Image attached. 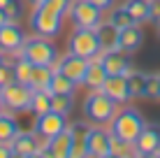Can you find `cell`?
<instances>
[{
	"label": "cell",
	"instance_id": "obj_1",
	"mask_svg": "<svg viewBox=\"0 0 160 158\" xmlns=\"http://www.w3.org/2000/svg\"><path fill=\"white\" fill-rule=\"evenodd\" d=\"M72 3L74 0H47L42 7L30 12V28L35 30V35L44 37H56L63 30V21L65 16L72 12Z\"/></svg>",
	"mask_w": 160,
	"mask_h": 158
},
{
	"label": "cell",
	"instance_id": "obj_2",
	"mask_svg": "<svg viewBox=\"0 0 160 158\" xmlns=\"http://www.w3.org/2000/svg\"><path fill=\"white\" fill-rule=\"evenodd\" d=\"M81 112H84V119L93 126H109L118 112V105L104 91H88V95L81 102Z\"/></svg>",
	"mask_w": 160,
	"mask_h": 158
},
{
	"label": "cell",
	"instance_id": "obj_3",
	"mask_svg": "<svg viewBox=\"0 0 160 158\" xmlns=\"http://www.w3.org/2000/svg\"><path fill=\"white\" fill-rule=\"evenodd\" d=\"M144 126H146V121L139 114V110H135V107H123V110H118L116 116L112 119L109 130H112L114 137L135 144V140L139 137V133L144 130Z\"/></svg>",
	"mask_w": 160,
	"mask_h": 158
},
{
	"label": "cell",
	"instance_id": "obj_4",
	"mask_svg": "<svg viewBox=\"0 0 160 158\" xmlns=\"http://www.w3.org/2000/svg\"><path fill=\"white\" fill-rule=\"evenodd\" d=\"M21 56H26L32 65H56L58 61V49L49 37L37 35V37H26L21 47Z\"/></svg>",
	"mask_w": 160,
	"mask_h": 158
},
{
	"label": "cell",
	"instance_id": "obj_5",
	"mask_svg": "<svg viewBox=\"0 0 160 158\" xmlns=\"http://www.w3.org/2000/svg\"><path fill=\"white\" fill-rule=\"evenodd\" d=\"M68 51L77 54L84 58H95L102 54V40L98 28H77L68 40Z\"/></svg>",
	"mask_w": 160,
	"mask_h": 158
},
{
	"label": "cell",
	"instance_id": "obj_6",
	"mask_svg": "<svg viewBox=\"0 0 160 158\" xmlns=\"http://www.w3.org/2000/svg\"><path fill=\"white\" fill-rule=\"evenodd\" d=\"M2 95V107L12 112H30V100H32V91L28 84H21V81H9L7 86L0 89Z\"/></svg>",
	"mask_w": 160,
	"mask_h": 158
},
{
	"label": "cell",
	"instance_id": "obj_7",
	"mask_svg": "<svg viewBox=\"0 0 160 158\" xmlns=\"http://www.w3.org/2000/svg\"><path fill=\"white\" fill-rule=\"evenodd\" d=\"M88 63H91L88 58H84V56H77V54L68 51L65 56H58V61H56V65H53V70L63 72L65 77H70L77 86H79V84H84V79H86Z\"/></svg>",
	"mask_w": 160,
	"mask_h": 158
},
{
	"label": "cell",
	"instance_id": "obj_8",
	"mask_svg": "<svg viewBox=\"0 0 160 158\" xmlns=\"http://www.w3.org/2000/svg\"><path fill=\"white\" fill-rule=\"evenodd\" d=\"M70 14L77 28H98L102 23V9L95 7L91 0H74Z\"/></svg>",
	"mask_w": 160,
	"mask_h": 158
},
{
	"label": "cell",
	"instance_id": "obj_9",
	"mask_svg": "<svg viewBox=\"0 0 160 158\" xmlns=\"http://www.w3.org/2000/svg\"><path fill=\"white\" fill-rule=\"evenodd\" d=\"M65 128H68V119H65V114L53 112V110L40 114V116L35 119V126H32V130H35L42 140H51L53 135L63 133Z\"/></svg>",
	"mask_w": 160,
	"mask_h": 158
},
{
	"label": "cell",
	"instance_id": "obj_10",
	"mask_svg": "<svg viewBox=\"0 0 160 158\" xmlns=\"http://www.w3.org/2000/svg\"><path fill=\"white\" fill-rule=\"evenodd\" d=\"M9 146H12L14 156H19V158L42 156V149H44V144L40 142V135L32 133V130H21L12 142H9Z\"/></svg>",
	"mask_w": 160,
	"mask_h": 158
},
{
	"label": "cell",
	"instance_id": "obj_11",
	"mask_svg": "<svg viewBox=\"0 0 160 158\" xmlns=\"http://www.w3.org/2000/svg\"><path fill=\"white\" fill-rule=\"evenodd\" d=\"M86 146H88V156L93 158H112V130L102 126L91 128L86 137Z\"/></svg>",
	"mask_w": 160,
	"mask_h": 158
},
{
	"label": "cell",
	"instance_id": "obj_12",
	"mask_svg": "<svg viewBox=\"0 0 160 158\" xmlns=\"http://www.w3.org/2000/svg\"><path fill=\"white\" fill-rule=\"evenodd\" d=\"M26 42V33L16 21H7L0 26V51H7L12 56H21V47Z\"/></svg>",
	"mask_w": 160,
	"mask_h": 158
},
{
	"label": "cell",
	"instance_id": "obj_13",
	"mask_svg": "<svg viewBox=\"0 0 160 158\" xmlns=\"http://www.w3.org/2000/svg\"><path fill=\"white\" fill-rule=\"evenodd\" d=\"M135 156H160V123H146L135 140Z\"/></svg>",
	"mask_w": 160,
	"mask_h": 158
},
{
	"label": "cell",
	"instance_id": "obj_14",
	"mask_svg": "<svg viewBox=\"0 0 160 158\" xmlns=\"http://www.w3.org/2000/svg\"><path fill=\"white\" fill-rule=\"evenodd\" d=\"M100 63L104 68V72L107 74H128L132 72V63L130 58L125 56L121 49H107V51L100 54Z\"/></svg>",
	"mask_w": 160,
	"mask_h": 158
},
{
	"label": "cell",
	"instance_id": "obj_15",
	"mask_svg": "<svg viewBox=\"0 0 160 158\" xmlns=\"http://www.w3.org/2000/svg\"><path fill=\"white\" fill-rule=\"evenodd\" d=\"M102 91L112 98L116 105H125L128 100H132L130 86H128V77L125 74H107L102 84Z\"/></svg>",
	"mask_w": 160,
	"mask_h": 158
},
{
	"label": "cell",
	"instance_id": "obj_16",
	"mask_svg": "<svg viewBox=\"0 0 160 158\" xmlns=\"http://www.w3.org/2000/svg\"><path fill=\"white\" fill-rule=\"evenodd\" d=\"M144 44V30L142 23H130L128 28H121L116 35V49H121L123 54H135L137 49H142Z\"/></svg>",
	"mask_w": 160,
	"mask_h": 158
},
{
	"label": "cell",
	"instance_id": "obj_17",
	"mask_svg": "<svg viewBox=\"0 0 160 158\" xmlns=\"http://www.w3.org/2000/svg\"><path fill=\"white\" fill-rule=\"evenodd\" d=\"M72 133L70 128H65L63 133L53 135L51 140H44V149H42V156H49V158H70V149H72Z\"/></svg>",
	"mask_w": 160,
	"mask_h": 158
},
{
	"label": "cell",
	"instance_id": "obj_18",
	"mask_svg": "<svg viewBox=\"0 0 160 158\" xmlns=\"http://www.w3.org/2000/svg\"><path fill=\"white\" fill-rule=\"evenodd\" d=\"M107 79V72H104L102 63H100V56L91 58L88 63V70H86V79H84V86L88 91H102V84Z\"/></svg>",
	"mask_w": 160,
	"mask_h": 158
},
{
	"label": "cell",
	"instance_id": "obj_19",
	"mask_svg": "<svg viewBox=\"0 0 160 158\" xmlns=\"http://www.w3.org/2000/svg\"><path fill=\"white\" fill-rule=\"evenodd\" d=\"M51 77H53V68L51 65H35L30 74V91H49L51 86Z\"/></svg>",
	"mask_w": 160,
	"mask_h": 158
},
{
	"label": "cell",
	"instance_id": "obj_20",
	"mask_svg": "<svg viewBox=\"0 0 160 158\" xmlns=\"http://www.w3.org/2000/svg\"><path fill=\"white\" fill-rule=\"evenodd\" d=\"M123 7L128 9L130 19L135 23H146L151 19V0H125Z\"/></svg>",
	"mask_w": 160,
	"mask_h": 158
},
{
	"label": "cell",
	"instance_id": "obj_21",
	"mask_svg": "<svg viewBox=\"0 0 160 158\" xmlns=\"http://www.w3.org/2000/svg\"><path fill=\"white\" fill-rule=\"evenodd\" d=\"M19 133H21L19 121H16L12 114L0 112V142H2V144H9Z\"/></svg>",
	"mask_w": 160,
	"mask_h": 158
},
{
	"label": "cell",
	"instance_id": "obj_22",
	"mask_svg": "<svg viewBox=\"0 0 160 158\" xmlns=\"http://www.w3.org/2000/svg\"><path fill=\"white\" fill-rule=\"evenodd\" d=\"M32 65L26 56H14V63H12V70H14V81H21V84H28L30 81V74H32Z\"/></svg>",
	"mask_w": 160,
	"mask_h": 158
},
{
	"label": "cell",
	"instance_id": "obj_23",
	"mask_svg": "<svg viewBox=\"0 0 160 158\" xmlns=\"http://www.w3.org/2000/svg\"><path fill=\"white\" fill-rule=\"evenodd\" d=\"M51 110V91H32V100H30V112L35 116Z\"/></svg>",
	"mask_w": 160,
	"mask_h": 158
},
{
	"label": "cell",
	"instance_id": "obj_24",
	"mask_svg": "<svg viewBox=\"0 0 160 158\" xmlns=\"http://www.w3.org/2000/svg\"><path fill=\"white\" fill-rule=\"evenodd\" d=\"M77 84L70 77H65L63 72H58V70H53V77H51V86H49V91L51 93H74Z\"/></svg>",
	"mask_w": 160,
	"mask_h": 158
},
{
	"label": "cell",
	"instance_id": "obj_25",
	"mask_svg": "<svg viewBox=\"0 0 160 158\" xmlns=\"http://www.w3.org/2000/svg\"><path fill=\"white\" fill-rule=\"evenodd\" d=\"M146 77L148 74L137 72V70H132L128 74V86H130L132 98H146Z\"/></svg>",
	"mask_w": 160,
	"mask_h": 158
},
{
	"label": "cell",
	"instance_id": "obj_26",
	"mask_svg": "<svg viewBox=\"0 0 160 158\" xmlns=\"http://www.w3.org/2000/svg\"><path fill=\"white\" fill-rule=\"evenodd\" d=\"M74 105V93H51V110L68 116Z\"/></svg>",
	"mask_w": 160,
	"mask_h": 158
},
{
	"label": "cell",
	"instance_id": "obj_27",
	"mask_svg": "<svg viewBox=\"0 0 160 158\" xmlns=\"http://www.w3.org/2000/svg\"><path fill=\"white\" fill-rule=\"evenodd\" d=\"M98 33H100V40H102V51H107V49H116V35H118V30L114 28L109 21L98 26Z\"/></svg>",
	"mask_w": 160,
	"mask_h": 158
},
{
	"label": "cell",
	"instance_id": "obj_28",
	"mask_svg": "<svg viewBox=\"0 0 160 158\" xmlns=\"http://www.w3.org/2000/svg\"><path fill=\"white\" fill-rule=\"evenodd\" d=\"M109 23H112L116 30H121V28H128V26H130V23H135V21L130 19L128 9L121 5V7H112V14H109Z\"/></svg>",
	"mask_w": 160,
	"mask_h": 158
},
{
	"label": "cell",
	"instance_id": "obj_29",
	"mask_svg": "<svg viewBox=\"0 0 160 158\" xmlns=\"http://www.w3.org/2000/svg\"><path fill=\"white\" fill-rule=\"evenodd\" d=\"M128 156H135V144L112 135V158H128Z\"/></svg>",
	"mask_w": 160,
	"mask_h": 158
},
{
	"label": "cell",
	"instance_id": "obj_30",
	"mask_svg": "<svg viewBox=\"0 0 160 158\" xmlns=\"http://www.w3.org/2000/svg\"><path fill=\"white\" fill-rule=\"evenodd\" d=\"M70 133H72V137L77 140V142H86V137H88V133H91V121H74V123H70Z\"/></svg>",
	"mask_w": 160,
	"mask_h": 158
},
{
	"label": "cell",
	"instance_id": "obj_31",
	"mask_svg": "<svg viewBox=\"0 0 160 158\" xmlns=\"http://www.w3.org/2000/svg\"><path fill=\"white\" fill-rule=\"evenodd\" d=\"M146 98L148 100H160V79H158V74H148L146 77Z\"/></svg>",
	"mask_w": 160,
	"mask_h": 158
},
{
	"label": "cell",
	"instance_id": "obj_32",
	"mask_svg": "<svg viewBox=\"0 0 160 158\" xmlns=\"http://www.w3.org/2000/svg\"><path fill=\"white\" fill-rule=\"evenodd\" d=\"M9 81H14V70H12V65L2 63V65H0V89L7 86Z\"/></svg>",
	"mask_w": 160,
	"mask_h": 158
},
{
	"label": "cell",
	"instance_id": "obj_33",
	"mask_svg": "<svg viewBox=\"0 0 160 158\" xmlns=\"http://www.w3.org/2000/svg\"><path fill=\"white\" fill-rule=\"evenodd\" d=\"M88 156V146L86 142H72V149H70V158H86Z\"/></svg>",
	"mask_w": 160,
	"mask_h": 158
},
{
	"label": "cell",
	"instance_id": "obj_34",
	"mask_svg": "<svg viewBox=\"0 0 160 158\" xmlns=\"http://www.w3.org/2000/svg\"><path fill=\"white\" fill-rule=\"evenodd\" d=\"M5 12H7L9 21H16V19L21 16V12H23V9H21V3H19V0H12V3L7 5V9H5Z\"/></svg>",
	"mask_w": 160,
	"mask_h": 158
},
{
	"label": "cell",
	"instance_id": "obj_35",
	"mask_svg": "<svg viewBox=\"0 0 160 158\" xmlns=\"http://www.w3.org/2000/svg\"><path fill=\"white\" fill-rule=\"evenodd\" d=\"M151 23H156L158 26V30H160V0H151Z\"/></svg>",
	"mask_w": 160,
	"mask_h": 158
},
{
	"label": "cell",
	"instance_id": "obj_36",
	"mask_svg": "<svg viewBox=\"0 0 160 158\" xmlns=\"http://www.w3.org/2000/svg\"><path fill=\"white\" fill-rule=\"evenodd\" d=\"M95 7H100L102 12H107V9H112L114 7V0H91Z\"/></svg>",
	"mask_w": 160,
	"mask_h": 158
},
{
	"label": "cell",
	"instance_id": "obj_37",
	"mask_svg": "<svg viewBox=\"0 0 160 158\" xmlns=\"http://www.w3.org/2000/svg\"><path fill=\"white\" fill-rule=\"evenodd\" d=\"M12 156H14L12 146H9V144H2V142H0V158H12Z\"/></svg>",
	"mask_w": 160,
	"mask_h": 158
},
{
	"label": "cell",
	"instance_id": "obj_38",
	"mask_svg": "<svg viewBox=\"0 0 160 158\" xmlns=\"http://www.w3.org/2000/svg\"><path fill=\"white\" fill-rule=\"evenodd\" d=\"M26 3H28L30 7H32V9H37V7H42V5L47 3V0H26Z\"/></svg>",
	"mask_w": 160,
	"mask_h": 158
},
{
	"label": "cell",
	"instance_id": "obj_39",
	"mask_svg": "<svg viewBox=\"0 0 160 158\" xmlns=\"http://www.w3.org/2000/svg\"><path fill=\"white\" fill-rule=\"evenodd\" d=\"M9 21V16H7V12H5V9H0V26H5Z\"/></svg>",
	"mask_w": 160,
	"mask_h": 158
},
{
	"label": "cell",
	"instance_id": "obj_40",
	"mask_svg": "<svg viewBox=\"0 0 160 158\" xmlns=\"http://www.w3.org/2000/svg\"><path fill=\"white\" fill-rule=\"evenodd\" d=\"M9 3H12V0H0V9H7Z\"/></svg>",
	"mask_w": 160,
	"mask_h": 158
},
{
	"label": "cell",
	"instance_id": "obj_41",
	"mask_svg": "<svg viewBox=\"0 0 160 158\" xmlns=\"http://www.w3.org/2000/svg\"><path fill=\"white\" fill-rule=\"evenodd\" d=\"M5 63V56H2V51H0V65H2Z\"/></svg>",
	"mask_w": 160,
	"mask_h": 158
},
{
	"label": "cell",
	"instance_id": "obj_42",
	"mask_svg": "<svg viewBox=\"0 0 160 158\" xmlns=\"http://www.w3.org/2000/svg\"><path fill=\"white\" fill-rule=\"evenodd\" d=\"M0 107H2V95H0Z\"/></svg>",
	"mask_w": 160,
	"mask_h": 158
},
{
	"label": "cell",
	"instance_id": "obj_43",
	"mask_svg": "<svg viewBox=\"0 0 160 158\" xmlns=\"http://www.w3.org/2000/svg\"><path fill=\"white\" fill-rule=\"evenodd\" d=\"M158 79H160V72H158Z\"/></svg>",
	"mask_w": 160,
	"mask_h": 158
},
{
	"label": "cell",
	"instance_id": "obj_44",
	"mask_svg": "<svg viewBox=\"0 0 160 158\" xmlns=\"http://www.w3.org/2000/svg\"><path fill=\"white\" fill-rule=\"evenodd\" d=\"M0 112H2V107H0Z\"/></svg>",
	"mask_w": 160,
	"mask_h": 158
}]
</instances>
